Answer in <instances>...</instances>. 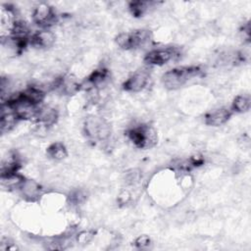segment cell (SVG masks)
<instances>
[{
  "label": "cell",
  "mask_w": 251,
  "mask_h": 251,
  "mask_svg": "<svg viewBox=\"0 0 251 251\" xmlns=\"http://www.w3.org/2000/svg\"><path fill=\"white\" fill-rule=\"evenodd\" d=\"M22 192V195L28 201L37 200L42 192V188L38 182L32 179H25L23 181L19 188Z\"/></svg>",
  "instance_id": "11"
},
{
  "label": "cell",
  "mask_w": 251,
  "mask_h": 251,
  "mask_svg": "<svg viewBox=\"0 0 251 251\" xmlns=\"http://www.w3.org/2000/svg\"><path fill=\"white\" fill-rule=\"evenodd\" d=\"M231 116V111L227 108H219L209 112L205 116V124L211 126H220L226 124Z\"/></svg>",
  "instance_id": "10"
},
{
  "label": "cell",
  "mask_w": 251,
  "mask_h": 251,
  "mask_svg": "<svg viewBox=\"0 0 251 251\" xmlns=\"http://www.w3.org/2000/svg\"><path fill=\"white\" fill-rule=\"evenodd\" d=\"M153 4V2L149 1H130L128 3V10L133 17L139 18L142 17Z\"/></svg>",
  "instance_id": "14"
},
{
  "label": "cell",
  "mask_w": 251,
  "mask_h": 251,
  "mask_svg": "<svg viewBox=\"0 0 251 251\" xmlns=\"http://www.w3.org/2000/svg\"><path fill=\"white\" fill-rule=\"evenodd\" d=\"M202 70L198 66H185L172 69L162 76V82L168 89L174 90L183 86L190 79L201 75Z\"/></svg>",
  "instance_id": "1"
},
{
  "label": "cell",
  "mask_w": 251,
  "mask_h": 251,
  "mask_svg": "<svg viewBox=\"0 0 251 251\" xmlns=\"http://www.w3.org/2000/svg\"><path fill=\"white\" fill-rule=\"evenodd\" d=\"M19 119L15 113L8 107L2 105L1 107V117H0V129L2 133L10 131L17 124Z\"/></svg>",
  "instance_id": "12"
},
{
  "label": "cell",
  "mask_w": 251,
  "mask_h": 251,
  "mask_svg": "<svg viewBox=\"0 0 251 251\" xmlns=\"http://www.w3.org/2000/svg\"><path fill=\"white\" fill-rule=\"evenodd\" d=\"M108 77V71L106 69H98L92 72L86 78V82L91 86H98Z\"/></svg>",
  "instance_id": "17"
},
{
  "label": "cell",
  "mask_w": 251,
  "mask_h": 251,
  "mask_svg": "<svg viewBox=\"0 0 251 251\" xmlns=\"http://www.w3.org/2000/svg\"><path fill=\"white\" fill-rule=\"evenodd\" d=\"M179 56L180 51L176 47L158 48L149 51L144 57V62L148 65L162 66L170 61L176 60Z\"/></svg>",
  "instance_id": "5"
},
{
  "label": "cell",
  "mask_w": 251,
  "mask_h": 251,
  "mask_svg": "<svg viewBox=\"0 0 251 251\" xmlns=\"http://www.w3.org/2000/svg\"><path fill=\"white\" fill-rule=\"evenodd\" d=\"M46 153L51 159L57 161L63 160L68 156L67 149L62 142H54L51 145H49L46 150Z\"/></svg>",
  "instance_id": "15"
},
{
  "label": "cell",
  "mask_w": 251,
  "mask_h": 251,
  "mask_svg": "<svg viewBox=\"0 0 251 251\" xmlns=\"http://www.w3.org/2000/svg\"><path fill=\"white\" fill-rule=\"evenodd\" d=\"M32 20L37 25L45 29L57 23L58 16L53 7L45 3H40L33 9Z\"/></svg>",
  "instance_id": "6"
},
{
  "label": "cell",
  "mask_w": 251,
  "mask_h": 251,
  "mask_svg": "<svg viewBox=\"0 0 251 251\" xmlns=\"http://www.w3.org/2000/svg\"><path fill=\"white\" fill-rule=\"evenodd\" d=\"M55 42V35L48 29H41L33 32L29 37V44L37 48L51 47Z\"/></svg>",
  "instance_id": "9"
},
{
  "label": "cell",
  "mask_w": 251,
  "mask_h": 251,
  "mask_svg": "<svg viewBox=\"0 0 251 251\" xmlns=\"http://www.w3.org/2000/svg\"><path fill=\"white\" fill-rule=\"evenodd\" d=\"M84 132L93 141H104L110 135V126L102 118L88 117L84 123Z\"/></svg>",
  "instance_id": "4"
},
{
  "label": "cell",
  "mask_w": 251,
  "mask_h": 251,
  "mask_svg": "<svg viewBox=\"0 0 251 251\" xmlns=\"http://www.w3.org/2000/svg\"><path fill=\"white\" fill-rule=\"evenodd\" d=\"M251 99L248 94L237 95L232 102V110L237 113H245L250 109Z\"/></svg>",
  "instance_id": "16"
},
{
  "label": "cell",
  "mask_w": 251,
  "mask_h": 251,
  "mask_svg": "<svg viewBox=\"0 0 251 251\" xmlns=\"http://www.w3.org/2000/svg\"><path fill=\"white\" fill-rule=\"evenodd\" d=\"M126 135L132 144L139 149H149L157 144L156 130L147 124L133 126L126 131Z\"/></svg>",
  "instance_id": "2"
},
{
  "label": "cell",
  "mask_w": 251,
  "mask_h": 251,
  "mask_svg": "<svg viewBox=\"0 0 251 251\" xmlns=\"http://www.w3.org/2000/svg\"><path fill=\"white\" fill-rule=\"evenodd\" d=\"M148 80L149 74L147 71H136L124 82L123 88L127 92H139L146 87Z\"/></svg>",
  "instance_id": "7"
},
{
  "label": "cell",
  "mask_w": 251,
  "mask_h": 251,
  "mask_svg": "<svg viewBox=\"0 0 251 251\" xmlns=\"http://www.w3.org/2000/svg\"><path fill=\"white\" fill-rule=\"evenodd\" d=\"M151 244V239L148 235L146 234H142L139 235L138 237L135 238V240L133 241V245L138 248V249H145L147 248L149 245Z\"/></svg>",
  "instance_id": "20"
},
{
  "label": "cell",
  "mask_w": 251,
  "mask_h": 251,
  "mask_svg": "<svg viewBox=\"0 0 251 251\" xmlns=\"http://www.w3.org/2000/svg\"><path fill=\"white\" fill-rule=\"evenodd\" d=\"M84 200H85V194L83 193V191L79 189L72 191L71 194L69 195V201L72 205H79Z\"/></svg>",
  "instance_id": "18"
},
{
  "label": "cell",
  "mask_w": 251,
  "mask_h": 251,
  "mask_svg": "<svg viewBox=\"0 0 251 251\" xmlns=\"http://www.w3.org/2000/svg\"><path fill=\"white\" fill-rule=\"evenodd\" d=\"M94 234L93 230H82L76 234V241L80 244H86L92 240Z\"/></svg>",
  "instance_id": "19"
},
{
  "label": "cell",
  "mask_w": 251,
  "mask_h": 251,
  "mask_svg": "<svg viewBox=\"0 0 251 251\" xmlns=\"http://www.w3.org/2000/svg\"><path fill=\"white\" fill-rule=\"evenodd\" d=\"M151 40V33L147 29H137L128 32L120 33L116 37L117 44L125 49H135L139 48Z\"/></svg>",
  "instance_id": "3"
},
{
  "label": "cell",
  "mask_w": 251,
  "mask_h": 251,
  "mask_svg": "<svg viewBox=\"0 0 251 251\" xmlns=\"http://www.w3.org/2000/svg\"><path fill=\"white\" fill-rule=\"evenodd\" d=\"M57 120H58V113L55 109L47 106H40L35 122L41 124L42 126H49L54 125L57 122Z\"/></svg>",
  "instance_id": "13"
},
{
  "label": "cell",
  "mask_w": 251,
  "mask_h": 251,
  "mask_svg": "<svg viewBox=\"0 0 251 251\" xmlns=\"http://www.w3.org/2000/svg\"><path fill=\"white\" fill-rule=\"evenodd\" d=\"M81 86L82 85L76 80V78L71 75L58 77L53 83L54 89H58L66 95L75 94Z\"/></svg>",
  "instance_id": "8"
}]
</instances>
